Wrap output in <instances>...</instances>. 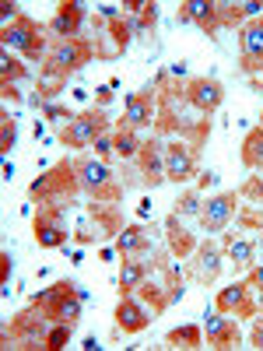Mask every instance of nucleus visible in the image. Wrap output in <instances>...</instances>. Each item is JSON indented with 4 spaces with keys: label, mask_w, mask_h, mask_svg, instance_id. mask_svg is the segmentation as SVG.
I'll list each match as a JSON object with an SVG mask.
<instances>
[{
    "label": "nucleus",
    "mask_w": 263,
    "mask_h": 351,
    "mask_svg": "<svg viewBox=\"0 0 263 351\" xmlns=\"http://www.w3.org/2000/svg\"><path fill=\"white\" fill-rule=\"evenodd\" d=\"M92 53H95V46L84 43V39H64V43H56L49 49V56H46V67H42V77H39V84L46 88L42 95H56V88L67 81V74L81 71L88 60H92Z\"/></svg>",
    "instance_id": "nucleus-1"
},
{
    "label": "nucleus",
    "mask_w": 263,
    "mask_h": 351,
    "mask_svg": "<svg viewBox=\"0 0 263 351\" xmlns=\"http://www.w3.org/2000/svg\"><path fill=\"white\" fill-rule=\"evenodd\" d=\"M81 302H84V291L74 281H56L53 288L36 295V309H42L46 319H56V324H74L81 316Z\"/></svg>",
    "instance_id": "nucleus-2"
},
{
    "label": "nucleus",
    "mask_w": 263,
    "mask_h": 351,
    "mask_svg": "<svg viewBox=\"0 0 263 351\" xmlns=\"http://www.w3.org/2000/svg\"><path fill=\"white\" fill-rule=\"evenodd\" d=\"M77 165L71 162H60L56 169H49L46 176H39V180L32 183V197L39 204H53V208H64V200H71L77 193Z\"/></svg>",
    "instance_id": "nucleus-3"
},
{
    "label": "nucleus",
    "mask_w": 263,
    "mask_h": 351,
    "mask_svg": "<svg viewBox=\"0 0 263 351\" xmlns=\"http://www.w3.org/2000/svg\"><path fill=\"white\" fill-rule=\"evenodd\" d=\"M105 127H109L105 112H102V109H88V112L74 116V120L64 127L60 141L71 144V148H88V144H95V141L105 134Z\"/></svg>",
    "instance_id": "nucleus-4"
},
{
    "label": "nucleus",
    "mask_w": 263,
    "mask_h": 351,
    "mask_svg": "<svg viewBox=\"0 0 263 351\" xmlns=\"http://www.w3.org/2000/svg\"><path fill=\"white\" fill-rule=\"evenodd\" d=\"M77 183L88 193H95V200H116L120 197V186L112 183V172L102 162H95V158H81L77 162Z\"/></svg>",
    "instance_id": "nucleus-5"
},
{
    "label": "nucleus",
    "mask_w": 263,
    "mask_h": 351,
    "mask_svg": "<svg viewBox=\"0 0 263 351\" xmlns=\"http://www.w3.org/2000/svg\"><path fill=\"white\" fill-rule=\"evenodd\" d=\"M4 49H18V53L28 56V60H39V56L46 53V39L39 36L36 21L18 18L11 28H4Z\"/></svg>",
    "instance_id": "nucleus-6"
},
{
    "label": "nucleus",
    "mask_w": 263,
    "mask_h": 351,
    "mask_svg": "<svg viewBox=\"0 0 263 351\" xmlns=\"http://www.w3.org/2000/svg\"><path fill=\"white\" fill-rule=\"evenodd\" d=\"M239 53H242V71L246 74H263V18L242 25Z\"/></svg>",
    "instance_id": "nucleus-7"
},
{
    "label": "nucleus",
    "mask_w": 263,
    "mask_h": 351,
    "mask_svg": "<svg viewBox=\"0 0 263 351\" xmlns=\"http://www.w3.org/2000/svg\"><path fill=\"white\" fill-rule=\"evenodd\" d=\"M186 102H190L193 109H200L203 116H211V112H218V106L225 102V88H221L218 81H211V77H193V81L186 84Z\"/></svg>",
    "instance_id": "nucleus-8"
},
{
    "label": "nucleus",
    "mask_w": 263,
    "mask_h": 351,
    "mask_svg": "<svg viewBox=\"0 0 263 351\" xmlns=\"http://www.w3.org/2000/svg\"><path fill=\"white\" fill-rule=\"evenodd\" d=\"M36 243H39L42 250H60V246H67V225L60 221V208L39 211V218H36Z\"/></svg>",
    "instance_id": "nucleus-9"
},
{
    "label": "nucleus",
    "mask_w": 263,
    "mask_h": 351,
    "mask_svg": "<svg viewBox=\"0 0 263 351\" xmlns=\"http://www.w3.org/2000/svg\"><path fill=\"white\" fill-rule=\"evenodd\" d=\"M165 180H172V183L193 180V152L186 148L183 141L165 144Z\"/></svg>",
    "instance_id": "nucleus-10"
},
{
    "label": "nucleus",
    "mask_w": 263,
    "mask_h": 351,
    "mask_svg": "<svg viewBox=\"0 0 263 351\" xmlns=\"http://www.w3.org/2000/svg\"><path fill=\"white\" fill-rule=\"evenodd\" d=\"M236 208H239L236 193H221V197H211V200L200 208V225L208 228V232H218V228H225V225H228V218L236 215Z\"/></svg>",
    "instance_id": "nucleus-11"
},
{
    "label": "nucleus",
    "mask_w": 263,
    "mask_h": 351,
    "mask_svg": "<svg viewBox=\"0 0 263 351\" xmlns=\"http://www.w3.org/2000/svg\"><path fill=\"white\" fill-rule=\"evenodd\" d=\"M203 334H208V341L218 344V348L239 344V327H236V319H231L228 313H221V309L208 316V324H203Z\"/></svg>",
    "instance_id": "nucleus-12"
},
{
    "label": "nucleus",
    "mask_w": 263,
    "mask_h": 351,
    "mask_svg": "<svg viewBox=\"0 0 263 351\" xmlns=\"http://www.w3.org/2000/svg\"><path fill=\"white\" fill-rule=\"evenodd\" d=\"M179 21H193V25L203 28V32H214V28L221 25L218 21V4L214 0H186L183 11H179Z\"/></svg>",
    "instance_id": "nucleus-13"
},
{
    "label": "nucleus",
    "mask_w": 263,
    "mask_h": 351,
    "mask_svg": "<svg viewBox=\"0 0 263 351\" xmlns=\"http://www.w3.org/2000/svg\"><path fill=\"white\" fill-rule=\"evenodd\" d=\"M116 324H120L123 334H140L144 327L151 324V316H148V309H144L140 302H134V299L123 295V302L116 306Z\"/></svg>",
    "instance_id": "nucleus-14"
},
{
    "label": "nucleus",
    "mask_w": 263,
    "mask_h": 351,
    "mask_svg": "<svg viewBox=\"0 0 263 351\" xmlns=\"http://www.w3.org/2000/svg\"><path fill=\"white\" fill-rule=\"evenodd\" d=\"M42 316H46L42 309H39V313H21V316L14 319L11 330H14L28 348H39V344L46 348V324H42Z\"/></svg>",
    "instance_id": "nucleus-15"
},
{
    "label": "nucleus",
    "mask_w": 263,
    "mask_h": 351,
    "mask_svg": "<svg viewBox=\"0 0 263 351\" xmlns=\"http://www.w3.org/2000/svg\"><path fill=\"white\" fill-rule=\"evenodd\" d=\"M140 169H144V180H148L151 186H158L165 180V152H162L158 141L140 144Z\"/></svg>",
    "instance_id": "nucleus-16"
},
{
    "label": "nucleus",
    "mask_w": 263,
    "mask_h": 351,
    "mask_svg": "<svg viewBox=\"0 0 263 351\" xmlns=\"http://www.w3.org/2000/svg\"><path fill=\"white\" fill-rule=\"evenodd\" d=\"M77 28H81V4H67V0H64V4L56 8L53 21H49V32L60 36V43H64V39L77 36Z\"/></svg>",
    "instance_id": "nucleus-17"
},
{
    "label": "nucleus",
    "mask_w": 263,
    "mask_h": 351,
    "mask_svg": "<svg viewBox=\"0 0 263 351\" xmlns=\"http://www.w3.org/2000/svg\"><path fill=\"white\" fill-rule=\"evenodd\" d=\"M127 120H130V127H148V123L155 120L151 88H144V92H134V95H127Z\"/></svg>",
    "instance_id": "nucleus-18"
},
{
    "label": "nucleus",
    "mask_w": 263,
    "mask_h": 351,
    "mask_svg": "<svg viewBox=\"0 0 263 351\" xmlns=\"http://www.w3.org/2000/svg\"><path fill=\"white\" fill-rule=\"evenodd\" d=\"M218 274H221V253H218L214 243H203V246L197 250V278H200L203 285H211Z\"/></svg>",
    "instance_id": "nucleus-19"
},
{
    "label": "nucleus",
    "mask_w": 263,
    "mask_h": 351,
    "mask_svg": "<svg viewBox=\"0 0 263 351\" xmlns=\"http://www.w3.org/2000/svg\"><path fill=\"white\" fill-rule=\"evenodd\" d=\"M144 278H148V260L134 253V260H123V267H120V291L123 295L127 291H137Z\"/></svg>",
    "instance_id": "nucleus-20"
},
{
    "label": "nucleus",
    "mask_w": 263,
    "mask_h": 351,
    "mask_svg": "<svg viewBox=\"0 0 263 351\" xmlns=\"http://www.w3.org/2000/svg\"><path fill=\"white\" fill-rule=\"evenodd\" d=\"M218 309H221V313H249L246 285H242V281H236V285L221 288V295H218Z\"/></svg>",
    "instance_id": "nucleus-21"
},
{
    "label": "nucleus",
    "mask_w": 263,
    "mask_h": 351,
    "mask_svg": "<svg viewBox=\"0 0 263 351\" xmlns=\"http://www.w3.org/2000/svg\"><path fill=\"white\" fill-rule=\"evenodd\" d=\"M144 246H151V239L140 225H127V228H120V236H116V250L120 253H140Z\"/></svg>",
    "instance_id": "nucleus-22"
},
{
    "label": "nucleus",
    "mask_w": 263,
    "mask_h": 351,
    "mask_svg": "<svg viewBox=\"0 0 263 351\" xmlns=\"http://www.w3.org/2000/svg\"><path fill=\"white\" fill-rule=\"evenodd\" d=\"M242 162L249 169H260L263 172V130H253L246 141H242Z\"/></svg>",
    "instance_id": "nucleus-23"
},
{
    "label": "nucleus",
    "mask_w": 263,
    "mask_h": 351,
    "mask_svg": "<svg viewBox=\"0 0 263 351\" xmlns=\"http://www.w3.org/2000/svg\"><path fill=\"white\" fill-rule=\"evenodd\" d=\"M165 228H168V243H172V250L179 253V256H186V253L193 250V239H190V232L179 225V215H172Z\"/></svg>",
    "instance_id": "nucleus-24"
},
{
    "label": "nucleus",
    "mask_w": 263,
    "mask_h": 351,
    "mask_svg": "<svg viewBox=\"0 0 263 351\" xmlns=\"http://www.w3.org/2000/svg\"><path fill=\"white\" fill-rule=\"evenodd\" d=\"M228 256H231V263H236V267H253V243L231 236V239H228Z\"/></svg>",
    "instance_id": "nucleus-25"
},
{
    "label": "nucleus",
    "mask_w": 263,
    "mask_h": 351,
    "mask_svg": "<svg viewBox=\"0 0 263 351\" xmlns=\"http://www.w3.org/2000/svg\"><path fill=\"white\" fill-rule=\"evenodd\" d=\"M18 77H25V67L11 56V49H4V53H0V81H4V88H8V84L18 81Z\"/></svg>",
    "instance_id": "nucleus-26"
},
{
    "label": "nucleus",
    "mask_w": 263,
    "mask_h": 351,
    "mask_svg": "<svg viewBox=\"0 0 263 351\" xmlns=\"http://www.w3.org/2000/svg\"><path fill=\"white\" fill-rule=\"evenodd\" d=\"M112 148H116V155H120V158H134V155H140V141L130 130H120V134H116V141H112Z\"/></svg>",
    "instance_id": "nucleus-27"
},
{
    "label": "nucleus",
    "mask_w": 263,
    "mask_h": 351,
    "mask_svg": "<svg viewBox=\"0 0 263 351\" xmlns=\"http://www.w3.org/2000/svg\"><path fill=\"white\" fill-rule=\"evenodd\" d=\"M172 344H183V348H197L203 341V327H179V330H172L168 334Z\"/></svg>",
    "instance_id": "nucleus-28"
},
{
    "label": "nucleus",
    "mask_w": 263,
    "mask_h": 351,
    "mask_svg": "<svg viewBox=\"0 0 263 351\" xmlns=\"http://www.w3.org/2000/svg\"><path fill=\"white\" fill-rule=\"evenodd\" d=\"M71 327H74V324H56V327L46 334V348H49V351L67 348V341H71Z\"/></svg>",
    "instance_id": "nucleus-29"
},
{
    "label": "nucleus",
    "mask_w": 263,
    "mask_h": 351,
    "mask_svg": "<svg viewBox=\"0 0 263 351\" xmlns=\"http://www.w3.org/2000/svg\"><path fill=\"white\" fill-rule=\"evenodd\" d=\"M242 18H246L242 4H218V21L221 25H239Z\"/></svg>",
    "instance_id": "nucleus-30"
},
{
    "label": "nucleus",
    "mask_w": 263,
    "mask_h": 351,
    "mask_svg": "<svg viewBox=\"0 0 263 351\" xmlns=\"http://www.w3.org/2000/svg\"><path fill=\"white\" fill-rule=\"evenodd\" d=\"M14 141H18V123L4 112V123H0V148H14Z\"/></svg>",
    "instance_id": "nucleus-31"
},
{
    "label": "nucleus",
    "mask_w": 263,
    "mask_h": 351,
    "mask_svg": "<svg viewBox=\"0 0 263 351\" xmlns=\"http://www.w3.org/2000/svg\"><path fill=\"white\" fill-rule=\"evenodd\" d=\"M175 215H200V193H186L183 200H179V208H175Z\"/></svg>",
    "instance_id": "nucleus-32"
},
{
    "label": "nucleus",
    "mask_w": 263,
    "mask_h": 351,
    "mask_svg": "<svg viewBox=\"0 0 263 351\" xmlns=\"http://www.w3.org/2000/svg\"><path fill=\"white\" fill-rule=\"evenodd\" d=\"M42 112L49 116V120H56V123H64V120L71 123V120H74V112H71V109H64V106H53V102H46V106H42Z\"/></svg>",
    "instance_id": "nucleus-33"
},
{
    "label": "nucleus",
    "mask_w": 263,
    "mask_h": 351,
    "mask_svg": "<svg viewBox=\"0 0 263 351\" xmlns=\"http://www.w3.org/2000/svg\"><path fill=\"white\" fill-rule=\"evenodd\" d=\"M0 18H4V28H11L18 21V4H11V0H4L0 4Z\"/></svg>",
    "instance_id": "nucleus-34"
},
{
    "label": "nucleus",
    "mask_w": 263,
    "mask_h": 351,
    "mask_svg": "<svg viewBox=\"0 0 263 351\" xmlns=\"http://www.w3.org/2000/svg\"><path fill=\"white\" fill-rule=\"evenodd\" d=\"M8 274H11V256L0 253V281H4V285H8Z\"/></svg>",
    "instance_id": "nucleus-35"
},
{
    "label": "nucleus",
    "mask_w": 263,
    "mask_h": 351,
    "mask_svg": "<svg viewBox=\"0 0 263 351\" xmlns=\"http://www.w3.org/2000/svg\"><path fill=\"white\" fill-rule=\"evenodd\" d=\"M95 152H99V155H109V152H116V148H112V141H109V137L102 134V137L95 141Z\"/></svg>",
    "instance_id": "nucleus-36"
},
{
    "label": "nucleus",
    "mask_w": 263,
    "mask_h": 351,
    "mask_svg": "<svg viewBox=\"0 0 263 351\" xmlns=\"http://www.w3.org/2000/svg\"><path fill=\"white\" fill-rule=\"evenodd\" d=\"M218 183V172H203L200 176V190H208V186H214Z\"/></svg>",
    "instance_id": "nucleus-37"
},
{
    "label": "nucleus",
    "mask_w": 263,
    "mask_h": 351,
    "mask_svg": "<svg viewBox=\"0 0 263 351\" xmlns=\"http://www.w3.org/2000/svg\"><path fill=\"white\" fill-rule=\"evenodd\" d=\"M242 11H246V14H253V18H256V14H260V11H263V4H260V0H246V4H242Z\"/></svg>",
    "instance_id": "nucleus-38"
},
{
    "label": "nucleus",
    "mask_w": 263,
    "mask_h": 351,
    "mask_svg": "<svg viewBox=\"0 0 263 351\" xmlns=\"http://www.w3.org/2000/svg\"><path fill=\"white\" fill-rule=\"evenodd\" d=\"M253 344L263 348V319H256V327H253Z\"/></svg>",
    "instance_id": "nucleus-39"
},
{
    "label": "nucleus",
    "mask_w": 263,
    "mask_h": 351,
    "mask_svg": "<svg viewBox=\"0 0 263 351\" xmlns=\"http://www.w3.org/2000/svg\"><path fill=\"white\" fill-rule=\"evenodd\" d=\"M249 285H256V288H263V267H256V271L249 274Z\"/></svg>",
    "instance_id": "nucleus-40"
},
{
    "label": "nucleus",
    "mask_w": 263,
    "mask_h": 351,
    "mask_svg": "<svg viewBox=\"0 0 263 351\" xmlns=\"http://www.w3.org/2000/svg\"><path fill=\"white\" fill-rule=\"evenodd\" d=\"M109 95H112V84H102V88H99V102H105Z\"/></svg>",
    "instance_id": "nucleus-41"
},
{
    "label": "nucleus",
    "mask_w": 263,
    "mask_h": 351,
    "mask_svg": "<svg viewBox=\"0 0 263 351\" xmlns=\"http://www.w3.org/2000/svg\"><path fill=\"white\" fill-rule=\"evenodd\" d=\"M260 130H263V112H260Z\"/></svg>",
    "instance_id": "nucleus-42"
}]
</instances>
